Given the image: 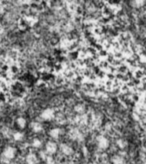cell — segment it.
Here are the masks:
<instances>
[{
	"mask_svg": "<svg viewBox=\"0 0 146 164\" xmlns=\"http://www.w3.org/2000/svg\"><path fill=\"white\" fill-rule=\"evenodd\" d=\"M56 150H57V146L54 142H48L46 144V152L48 154H53L56 152Z\"/></svg>",
	"mask_w": 146,
	"mask_h": 164,
	"instance_id": "277c9868",
	"label": "cell"
},
{
	"mask_svg": "<svg viewBox=\"0 0 146 164\" xmlns=\"http://www.w3.org/2000/svg\"><path fill=\"white\" fill-rule=\"evenodd\" d=\"M17 125H18L20 128H24L25 126H26V120H25L23 117H19V118L17 119Z\"/></svg>",
	"mask_w": 146,
	"mask_h": 164,
	"instance_id": "7c38bea8",
	"label": "cell"
},
{
	"mask_svg": "<svg viewBox=\"0 0 146 164\" xmlns=\"http://www.w3.org/2000/svg\"><path fill=\"white\" fill-rule=\"evenodd\" d=\"M69 136H70V138H72V139H80V138H82V135H81V133H80V131H79L78 129H72V130H70Z\"/></svg>",
	"mask_w": 146,
	"mask_h": 164,
	"instance_id": "8992f818",
	"label": "cell"
},
{
	"mask_svg": "<svg viewBox=\"0 0 146 164\" xmlns=\"http://www.w3.org/2000/svg\"><path fill=\"white\" fill-rule=\"evenodd\" d=\"M132 6L135 8H141L145 3V0H132Z\"/></svg>",
	"mask_w": 146,
	"mask_h": 164,
	"instance_id": "30bf717a",
	"label": "cell"
},
{
	"mask_svg": "<svg viewBox=\"0 0 146 164\" xmlns=\"http://www.w3.org/2000/svg\"><path fill=\"white\" fill-rule=\"evenodd\" d=\"M60 149H61L62 153L64 155H67V156H69V155L73 154V149L71 148L70 146H68L67 144H61V146H60Z\"/></svg>",
	"mask_w": 146,
	"mask_h": 164,
	"instance_id": "5b68a950",
	"label": "cell"
},
{
	"mask_svg": "<svg viewBox=\"0 0 146 164\" xmlns=\"http://www.w3.org/2000/svg\"><path fill=\"white\" fill-rule=\"evenodd\" d=\"M145 16H146V12H145Z\"/></svg>",
	"mask_w": 146,
	"mask_h": 164,
	"instance_id": "ffe728a7",
	"label": "cell"
},
{
	"mask_svg": "<svg viewBox=\"0 0 146 164\" xmlns=\"http://www.w3.org/2000/svg\"><path fill=\"white\" fill-rule=\"evenodd\" d=\"M27 164H37V158L34 154H29L26 157Z\"/></svg>",
	"mask_w": 146,
	"mask_h": 164,
	"instance_id": "52a82bcc",
	"label": "cell"
},
{
	"mask_svg": "<svg viewBox=\"0 0 146 164\" xmlns=\"http://www.w3.org/2000/svg\"><path fill=\"white\" fill-rule=\"evenodd\" d=\"M112 162H113V164H125L124 158L119 156V155H116V156L112 157Z\"/></svg>",
	"mask_w": 146,
	"mask_h": 164,
	"instance_id": "9c48e42d",
	"label": "cell"
},
{
	"mask_svg": "<svg viewBox=\"0 0 146 164\" xmlns=\"http://www.w3.org/2000/svg\"><path fill=\"white\" fill-rule=\"evenodd\" d=\"M15 153H16V149L14 147H11V146H8L5 148L3 152V157L7 159V160H9V159L14 158L15 156Z\"/></svg>",
	"mask_w": 146,
	"mask_h": 164,
	"instance_id": "6da1fadb",
	"label": "cell"
},
{
	"mask_svg": "<svg viewBox=\"0 0 146 164\" xmlns=\"http://www.w3.org/2000/svg\"><path fill=\"white\" fill-rule=\"evenodd\" d=\"M74 110L77 113H82L84 111V106H83V105H81V104H78V105H76V106H75Z\"/></svg>",
	"mask_w": 146,
	"mask_h": 164,
	"instance_id": "5bb4252c",
	"label": "cell"
},
{
	"mask_svg": "<svg viewBox=\"0 0 146 164\" xmlns=\"http://www.w3.org/2000/svg\"><path fill=\"white\" fill-rule=\"evenodd\" d=\"M46 164H54L53 159L51 158V157H48V158H47V163Z\"/></svg>",
	"mask_w": 146,
	"mask_h": 164,
	"instance_id": "ac0fdd59",
	"label": "cell"
},
{
	"mask_svg": "<svg viewBox=\"0 0 146 164\" xmlns=\"http://www.w3.org/2000/svg\"><path fill=\"white\" fill-rule=\"evenodd\" d=\"M23 133H21V132H15L13 134V137H14V139L16 141H20V140H22L23 139Z\"/></svg>",
	"mask_w": 146,
	"mask_h": 164,
	"instance_id": "4fadbf2b",
	"label": "cell"
},
{
	"mask_svg": "<svg viewBox=\"0 0 146 164\" xmlns=\"http://www.w3.org/2000/svg\"><path fill=\"white\" fill-rule=\"evenodd\" d=\"M10 164H17V163H10Z\"/></svg>",
	"mask_w": 146,
	"mask_h": 164,
	"instance_id": "d6986e66",
	"label": "cell"
},
{
	"mask_svg": "<svg viewBox=\"0 0 146 164\" xmlns=\"http://www.w3.org/2000/svg\"><path fill=\"white\" fill-rule=\"evenodd\" d=\"M117 144H118V146L120 147V148H125L126 145H127V142L125 140H123V139H119L117 141Z\"/></svg>",
	"mask_w": 146,
	"mask_h": 164,
	"instance_id": "9a60e30c",
	"label": "cell"
},
{
	"mask_svg": "<svg viewBox=\"0 0 146 164\" xmlns=\"http://www.w3.org/2000/svg\"><path fill=\"white\" fill-rule=\"evenodd\" d=\"M41 144H42V142L39 139H34L32 142V145H33V147H35V148H39Z\"/></svg>",
	"mask_w": 146,
	"mask_h": 164,
	"instance_id": "2e32d148",
	"label": "cell"
},
{
	"mask_svg": "<svg viewBox=\"0 0 146 164\" xmlns=\"http://www.w3.org/2000/svg\"><path fill=\"white\" fill-rule=\"evenodd\" d=\"M31 128L33 129L34 132H40V131H42V129H43L42 125L40 123H38V122H32L31 123Z\"/></svg>",
	"mask_w": 146,
	"mask_h": 164,
	"instance_id": "ba28073f",
	"label": "cell"
},
{
	"mask_svg": "<svg viewBox=\"0 0 146 164\" xmlns=\"http://www.w3.org/2000/svg\"><path fill=\"white\" fill-rule=\"evenodd\" d=\"M54 110L51 108H48V109H45V110L41 113V118L44 119V120H51L54 118Z\"/></svg>",
	"mask_w": 146,
	"mask_h": 164,
	"instance_id": "7a4b0ae2",
	"label": "cell"
},
{
	"mask_svg": "<svg viewBox=\"0 0 146 164\" xmlns=\"http://www.w3.org/2000/svg\"><path fill=\"white\" fill-rule=\"evenodd\" d=\"M97 143H98V146H99L100 149H106L107 147L109 146V141L108 139L105 137V136H98L97 138Z\"/></svg>",
	"mask_w": 146,
	"mask_h": 164,
	"instance_id": "3957f363",
	"label": "cell"
},
{
	"mask_svg": "<svg viewBox=\"0 0 146 164\" xmlns=\"http://www.w3.org/2000/svg\"><path fill=\"white\" fill-rule=\"evenodd\" d=\"M139 61H140L141 63H146V56H144V55H141V56H140V59H139Z\"/></svg>",
	"mask_w": 146,
	"mask_h": 164,
	"instance_id": "e0dca14e",
	"label": "cell"
},
{
	"mask_svg": "<svg viewBox=\"0 0 146 164\" xmlns=\"http://www.w3.org/2000/svg\"><path fill=\"white\" fill-rule=\"evenodd\" d=\"M60 133H61V130H60L59 128H53L52 130L50 131V136L51 137H53V138H58L59 135H60Z\"/></svg>",
	"mask_w": 146,
	"mask_h": 164,
	"instance_id": "8fae6325",
	"label": "cell"
}]
</instances>
